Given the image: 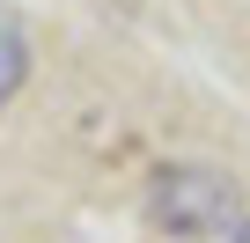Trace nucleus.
<instances>
[{
	"mask_svg": "<svg viewBox=\"0 0 250 243\" xmlns=\"http://www.w3.org/2000/svg\"><path fill=\"white\" fill-rule=\"evenodd\" d=\"M30 81V37L15 22V8L0 0V103H15V88Z\"/></svg>",
	"mask_w": 250,
	"mask_h": 243,
	"instance_id": "obj_2",
	"label": "nucleus"
},
{
	"mask_svg": "<svg viewBox=\"0 0 250 243\" xmlns=\"http://www.w3.org/2000/svg\"><path fill=\"white\" fill-rule=\"evenodd\" d=\"M147 214L184 236V243H206V236H228L243 221V192L228 170H206V162H177V170H155V192H147Z\"/></svg>",
	"mask_w": 250,
	"mask_h": 243,
	"instance_id": "obj_1",
	"label": "nucleus"
},
{
	"mask_svg": "<svg viewBox=\"0 0 250 243\" xmlns=\"http://www.w3.org/2000/svg\"><path fill=\"white\" fill-rule=\"evenodd\" d=\"M221 243H250V214H243V221H235V228H228Z\"/></svg>",
	"mask_w": 250,
	"mask_h": 243,
	"instance_id": "obj_3",
	"label": "nucleus"
}]
</instances>
